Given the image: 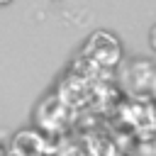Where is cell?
I'll use <instances>...</instances> for the list:
<instances>
[{"label": "cell", "mask_w": 156, "mask_h": 156, "mask_svg": "<svg viewBox=\"0 0 156 156\" xmlns=\"http://www.w3.org/2000/svg\"><path fill=\"white\" fill-rule=\"evenodd\" d=\"M83 58H88V61H93V63H98L102 68H112V66H117L122 61V44L112 32L98 29L85 39Z\"/></svg>", "instance_id": "1"}, {"label": "cell", "mask_w": 156, "mask_h": 156, "mask_svg": "<svg viewBox=\"0 0 156 156\" xmlns=\"http://www.w3.org/2000/svg\"><path fill=\"white\" fill-rule=\"evenodd\" d=\"M44 154V139L34 129L17 132L12 139V156H41Z\"/></svg>", "instance_id": "2"}, {"label": "cell", "mask_w": 156, "mask_h": 156, "mask_svg": "<svg viewBox=\"0 0 156 156\" xmlns=\"http://www.w3.org/2000/svg\"><path fill=\"white\" fill-rule=\"evenodd\" d=\"M149 44H151V49L156 51V24L151 27V32H149Z\"/></svg>", "instance_id": "3"}, {"label": "cell", "mask_w": 156, "mask_h": 156, "mask_svg": "<svg viewBox=\"0 0 156 156\" xmlns=\"http://www.w3.org/2000/svg\"><path fill=\"white\" fill-rule=\"evenodd\" d=\"M10 2H12V0H0V5H10Z\"/></svg>", "instance_id": "4"}]
</instances>
